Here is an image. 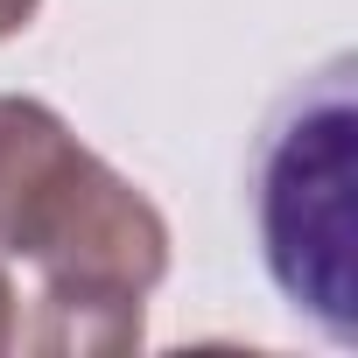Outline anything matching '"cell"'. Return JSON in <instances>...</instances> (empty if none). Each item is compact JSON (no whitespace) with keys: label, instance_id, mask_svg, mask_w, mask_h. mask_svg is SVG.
<instances>
[{"label":"cell","instance_id":"3957f363","mask_svg":"<svg viewBox=\"0 0 358 358\" xmlns=\"http://www.w3.org/2000/svg\"><path fill=\"white\" fill-rule=\"evenodd\" d=\"M15 323H22V295H15L8 260H0V351H15Z\"/></svg>","mask_w":358,"mask_h":358},{"label":"cell","instance_id":"7a4b0ae2","mask_svg":"<svg viewBox=\"0 0 358 358\" xmlns=\"http://www.w3.org/2000/svg\"><path fill=\"white\" fill-rule=\"evenodd\" d=\"M351 57L323 64L288 92L260 141L253 218L260 260L295 316H309L330 344H351Z\"/></svg>","mask_w":358,"mask_h":358},{"label":"cell","instance_id":"6da1fadb","mask_svg":"<svg viewBox=\"0 0 358 358\" xmlns=\"http://www.w3.org/2000/svg\"><path fill=\"white\" fill-rule=\"evenodd\" d=\"M0 260L36 274L15 351L99 358L141 344L169 274V218L57 106L0 92Z\"/></svg>","mask_w":358,"mask_h":358},{"label":"cell","instance_id":"277c9868","mask_svg":"<svg viewBox=\"0 0 358 358\" xmlns=\"http://www.w3.org/2000/svg\"><path fill=\"white\" fill-rule=\"evenodd\" d=\"M36 8H43V0H0V43H8V36H22V29L36 22Z\"/></svg>","mask_w":358,"mask_h":358}]
</instances>
